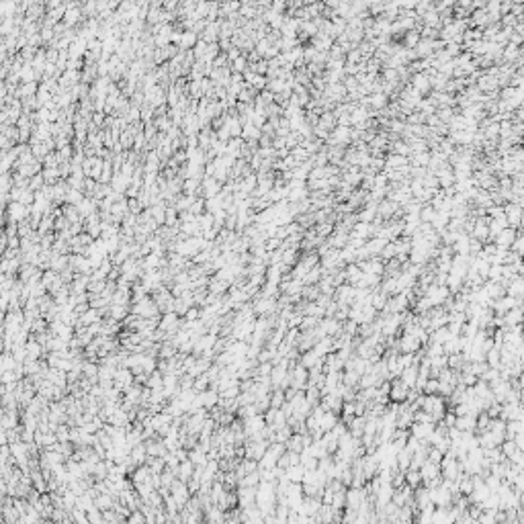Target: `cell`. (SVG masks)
Wrapping results in <instances>:
<instances>
[{
	"instance_id": "6da1fadb",
	"label": "cell",
	"mask_w": 524,
	"mask_h": 524,
	"mask_svg": "<svg viewBox=\"0 0 524 524\" xmlns=\"http://www.w3.org/2000/svg\"><path fill=\"white\" fill-rule=\"evenodd\" d=\"M354 295H356V287L350 285V282H342V285H338L334 289V301L338 305H350L354 301Z\"/></svg>"
},
{
	"instance_id": "7a4b0ae2",
	"label": "cell",
	"mask_w": 524,
	"mask_h": 524,
	"mask_svg": "<svg viewBox=\"0 0 524 524\" xmlns=\"http://www.w3.org/2000/svg\"><path fill=\"white\" fill-rule=\"evenodd\" d=\"M408 391H410V387L400 379V377H396V379H389V400L391 402H406V398H408Z\"/></svg>"
},
{
	"instance_id": "3957f363",
	"label": "cell",
	"mask_w": 524,
	"mask_h": 524,
	"mask_svg": "<svg viewBox=\"0 0 524 524\" xmlns=\"http://www.w3.org/2000/svg\"><path fill=\"white\" fill-rule=\"evenodd\" d=\"M422 348V344H420V340L414 336V334H402V338L398 340V350L400 352H410V354H414V352H418Z\"/></svg>"
},
{
	"instance_id": "277c9868",
	"label": "cell",
	"mask_w": 524,
	"mask_h": 524,
	"mask_svg": "<svg viewBox=\"0 0 524 524\" xmlns=\"http://www.w3.org/2000/svg\"><path fill=\"white\" fill-rule=\"evenodd\" d=\"M366 498L364 488H346V506L344 508H358V504Z\"/></svg>"
},
{
	"instance_id": "5b68a950",
	"label": "cell",
	"mask_w": 524,
	"mask_h": 524,
	"mask_svg": "<svg viewBox=\"0 0 524 524\" xmlns=\"http://www.w3.org/2000/svg\"><path fill=\"white\" fill-rule=\"evenodd\" d=\"M287 504H289V508H299L301 506V500H303V486L301 484H289V488H287Z\"/></svg>"
},
{
	"instance_id": "8992f818",
	"label": "cell",
	"mask_w": 524,
	"mask_h": 524,
	"mask_svg": "<svg viewBox=\"0 0 524 524\" xmlns=\"http://www.w3.org/2000/svg\"><path fill=\"white\" fill-rule=\"evenodd\" d=\"M490 389H492V393H494V400L500 402V404H504L506 393L510 391V381H506V379H496V381L490 383Z\"/></svg>"
},
{
	"instance_id": "52a82bcc",
	"label": "cell",
	"mask_w": 524,
	"mask_h": 524,
	"mask_svg": "<svg viewBox=\"0 0 524 524\" xmlns=\"http://www.w3.org/2000/svg\"><path fill=\"white\" fill-rule=\"evenodd\" d=\"M320 328L324 330L326 336H338L340 330H342V322H338L336 318H322L320 320Z\"/></svg>"
},
{
	"instance_id": "ba28073f",
	"label": "cell",
	"mask_w": 524,
	"mask_h": 524,
	"mask_svg": "<svg viewBox=\"0 0 524 524\" xmlns=\"http://www.w3.org/2000/svg\"><path fill=\"white\" fill-rule=\"evenodd\" d=\"M312 348H314V352L318 356H326L328 352H334V338L332 336H322Z\"/></svg>"
},
{
	"instance_id": "9c48e42d",
	"label": "cell",
	"mask_w": 524,
	"mask_h": 524,
	"mask_svg": "<svg viewBox=\"0 0 524 524\" xmlns=\"http://www.w3.org/2000/svg\"><path fill=\"white\" fill-rule=\"evenodd\" d=\"M338 422V414H334L332 410H326L322 416L318 418V426L322 432H328V430H332V426Z\"/></svg>"
},
{
	"instance_id": "30bf717a",
	"label": "cell",
	"mask_w": 524,
	"mask_h": 524,
	"mask_svg": "<svg viewBox=\"0 0 524 524\" xmlns=\"http://www.w3.org/2000/svg\"><path fill=\"white\" fill-rule=\"evenodd\" d=\"M364 422H366L364 416H352L350 422L346 424L348 432L352 434V438H360V436H362V432H364Z\"/></svg>"
},
{
	"instance_id": "8fae6325",
	"label": "cell",
	"mask_w": 524,
	"mask_h": 524,
	"mask_svg": "<svg viewBox=\"0 0 524 524\" xmlns=\"http://www.w3.org/2000/svg\"><path fill=\"white\" fill-rule=\"evenodd\" d=\"M506 295H512V297H522L524 295V278L522 274H516L506 287Z\"/></svg>"
},
{
	"instance_id": "7c38bea8",
	"label": "cell",
	"mask_w": 524,
	"mask_h": 524,
	"mask_svg": "<svg viewBox=\"0 0 524 524\" xmlns=\"http://www.w3.org/2000/svg\"><path fill=\"white\" fill-rule=\"evenodd\" d=\"M322 358H324V356H318V354L314 352V348H310V350H305V352H301V354H299V360H297V362H299V364H303L305 368L310 370V368H312V366H316V364H318Z\"/></svg>"
},
{
	"instance_id": "4fadbf2b",
	"label": "cell",
	"mask_w": 524,
	"mask_h": 524,
	"mask_svg": "<svg viewBox=\"0 0 524 524\" xmlns=\"http://www.w3.org/2000/svg\"><path fill=\"white\" fill-rule=\"evenodd\" d=\"M522 322V308H512L504 314V330H508L510 326H516Z\"/></svg>"
},
{
	"instance_id": "5bb4252c",
	"label": "cell",
	"mask_w": 524,
	"mask_h": 524,
	"mask_svg": "<svg viewBox=\"0 0 524 524\" xmlns=\"http://www.w3.org/2000/svg\"><path fill=\"white\" fill-rule=\"evenodd\" d=\"M322 274H324L322 264H316L314 268H310L308 272H305V276L301 278V282H303V285H318V280L322 278Z\"/></svg>"
},
{
	"instance_id": "9a60e30c",
	"label": "cell",
	"mask_w": 524,
	"mask_h": 524,
	"mask_svg": "<svg viewBox=\"0 0 524 524\" xmlns=\"http://www.w3.org/2000/svg\"><path fill=\"white\" fill-rule=\"evenodd\" d=\"M396 461H398V469L400 471H406L410 469V461H412V450L408 446H404L402 450L396 452Z\"/></svg>"
},
{
	"instance_id": "2e32d148",
	"label": "cell",
	"mask_w": 524,
	"mask_h": 524,
	"mask_svg": "<svg viewBox=\"0 0 524 524\" xmlns=\"http://www.w3.org/2000/svg\"><path fill=\"white\" fill-rule=\"evenodd\" d=\"M500 360H502V352H500V344H494L490 350L486 352V362L492 368H500Z\"/></svg>"
},
{
	"instance_id": "e0dca14e",
	"label": "cell",
	"mask_w": 524,
	"mask_h": 524,
	"mask_svg": "<svg viewBox=\"0 0 524 524\" xmlns=\"http://www.w3.org/2000/svg\"><path fill=\"white\" fill-rule=\"evenodd\" d=\"M287 477H289V482H293V484H301V479H303V473H305V467L299 463V465H291V467H287Z\"/></svg>"
},
{
	"instance_id": "ac0fdd59",
	"label": "cell",
	"mask_w": 524,
	"mask_h": 524,
	"mask_svg": "<svg viewBox=\"0 0 524 524\" xmlns=\"http://www.w3.org/2000/svg\"><path fill=\"white\" fill-rule=\"evenodd\" d=\"M406 484L414 490V488H418L422 484V477H420V471L418 469H406Z\"/></svg>"
},
{
	"instance_id": "d6986e66",
	"label": "cell",
	"mask_w": 524,
	"mask_h": 524,
	"mask_svg": "<svg viewBox=\"0 0 524 524\" xmlns=\"http://www.w3.org/2000/svg\"><path fill=\"white\" fill-rule=\"evenodd\" d=\"M320 297V287L318 285H303L301 289V299L305 301H316Z\"/></svg>"
},
{
	"instance_id": "ffe728a7",
	"label": "cell",
	"mask_w": 524,
	"mask_h": 524,
	"mask_svg": "<svg viewBox=\"0 0 524 524\" xmlns=\"http://www.w3.org/2000/svg\"><path fill=\"white\" fill-rule=\"evenodd\" d=\"M282 404H285V391H282V389H272L270 391V408L280 410Z\"/></svg>"
},
{
	"instance_id": "44dd1931",
	"label": "cell",
	"mask_w": 524,
	"mask_h": 524,
	"mask_svg": "<svg viewBox=\"0 0 524 524\" xmlns=\"http://www.w3.org/2000/svg\"><path fill=\"white\" fill-rule=\"evenodd\" d=\"M484 482H486V486H488L490 492H498V488H500V484H502V479L496 477V475H492V473H488V475L484 477Z\"/></svg>"
},
{
	"instance_id": "7402d4cb",
	"label": "cell",
	"mask_w": 524,
	"mask_h": 524,
	"mask_svg": "<svg viewBox=\"0 0 524 524\" xmlns=\"http://www.w3.org/2000/svg\"><path fill=\"white\" fill-rule=\"evenodd\" d=\"M426 458L428 461H432V463H436V465H440V458H442V452L436 448V446H430L428 448V454H426Z\"/></svg>"
},
{
	"instance_id": "603a6c76",
	"label": "cell",
	"mask_w": 524,
	"mask_h": 524,
	"mask_svg": "<svg viewBox=\"0 0 524 524\" xmlns=\"http://www.w3.org/2000/svg\"><path fill=\"white\" fill-rule=\"evenodd\" d=\"M422 393H438V379H434V377H428Z\"/></svg>"
},
{
	"instance_id": "cb8c5ba5",
	"label": "cell",
	"mask_w": 524,
	"mask_h": 524,
	"mask_svg": "<svg viewBox=\"0 0 524 524\" xmlns=\"http://www.w3.org/2000/svg\"><path fill=\"white\" fill-rule=\"evenodd\" d=\"M201 402H205L207 406H213V404L217 402V396H215V393H211V391H207V393H205V396L201 398Z\"/></svg>"
}]
</instances>
